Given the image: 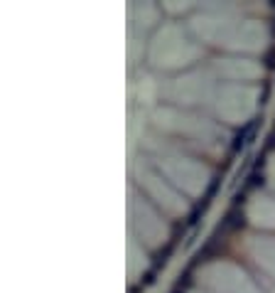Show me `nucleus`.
I'll return each mask as SVG.
<instances>
[{"mask_svg":"<svg viewBox=\"0 0 275 293\" xmlns=\"http://www.w3.org/2000/svg\"><path fill=\"white\" fill-rule=\"evenodd\" d=\"M221 180H224L221 175H214V177H211V185L206 187V195L199 200V202H197V205H194V207H192V212L187 215V227H197L199 220L206 215V210H209V207H211V202H214V195L219 192Z\"/></svg>","mask_w":275,"mask_h":293,"instance_id":"f03ea898","label":"nucleus"},{"mask_svg":"<svg viewBox=\"0 0 275 293\" xmlns=\"http://www.w3.org/2000/svg\"><path fill=\"white\" fill-rule=\"evenodd\" d=\"M263 173H258V170H253L248 177H246V182H243V187H241V192H248L251 187H263Z\"/></svg>","mask_w":275,"mask_h":293,"instance_id":"20e7f679","label":"nucleus"},{"mask_svg":"<svg viewBox=\"0 0 275 293\" xmlns=\"http://www.w3.org/2000/svg\"><path fill=\"white\" fill-rule=\"evenodd\" d=\"M256 126H258V118L248 121L241 131H236L233 143H231V150H233V153H241V150H246V148L251 146V141H253V136H256Z\"/></svg>","mask_w":275,"mask_h":293,"instance_id":"7ed1b4c3","label":"nucleus"},{"mask_svg":"<svg viewBox=\"0 0 275 293\" xmlns=\"http://www.w3.org/2000/svg\"><path fill=\"white\" fill-rule=\"evenodd\" d=\"M266 67H268V69H275V45H273V50L268 52V57H266Z\"/></svg>","mask_w":275,"mask_h":293,"instance_id":"39448f33","label":"nucleus"},{"mask_svg":"<svg viewBox=\"0 0 275 293\" xmlns=\"http://www.w3.org/2000/svg\"><path fill=\"white\" fill-rule=\"evenodd\" d=\"M177 239H180V227H175V234L170 236V241L152 256V264H150V269L142 274V279H140V289H147V286H152L155 284V279H157V274L167 266V261H170V256H172V251H175V244H177Z\"/></svg>","mask_w":275,"mask_h":293,"instance_id":"f257e3e1","label":"nucleus"},{"mask_svg":"<svg viewBox=\"0 0 275 293\" xmlns=\"http://www.w3.org/2000/svg\"><path fill=\"white\" fill-rule=\"evenodd\" d=\"M170 293H187V291H182V289H175V286H172V291Z\"/></svg>","mask_w":275,"mask_h":293,"instance_id":"423d86ee","label":"nucleus"}]
</instances>
